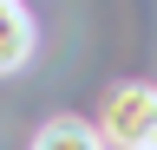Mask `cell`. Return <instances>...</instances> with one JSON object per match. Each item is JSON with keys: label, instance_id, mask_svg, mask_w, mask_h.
<instances>
[{"label": "cell", "instance_id": "4", "mask_svg": "<svg viewBox=\"0 0 157 150\" xmlns=\"http://www.w3.org/2000/svg\"><path fill=\"white\" fill-rule=\"evenodd\" d=\"M144 150H157V137H151V144H144Z\"/></svg>", "mask_w": 157, "mask_h": 150}, {"label": "cell", "instance_id": "3", "mask_svg": "<svg viewBox=\"0 0 157 150\" xmlns=\"http://www.w3.org/2000/svg\"><path fill=\"white\" fill-rule=\"evenodd\" d=\"M33 150H105V137H98V124H85V118H46L39 137H33Z\"/></svg>", "mask_w": 157, "mask_h": 150}, {"label": "cell", "instance_id": "2", "mask_svg": "<svg viewBox=\"0 0 157 150\" xmlns=\"http://www.w3.org/2000/svg\"><path fill=\"white\" fill-rule=\"evenodd\" d=\"M33 59V13L20 0H0V72H20Z\"/></svg>", "mask_w": 157, "mask_h": 150}, {"label": "cell", "instance_id": "1", "mask_svg": "<svg viewBox=\"0 0 157 150\" xmlns=\"http://www.w3.org/2000/svg\"><path fill=\"white\" fill-rule=\"evenodd\" d=\"M98 137L118 150H144L157 137V85H144V79L111 85L105 104H98Z\"/></svg>", "mask_w": 157, "mask_h": 150}]
</instances>
